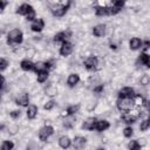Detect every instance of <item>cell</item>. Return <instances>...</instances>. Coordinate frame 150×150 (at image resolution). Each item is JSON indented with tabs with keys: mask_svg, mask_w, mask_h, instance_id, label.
I'll return each mask as SVG.
<instances>
[{
	"mask_svg": "<svg viewBox=\"0 0 150 150\" xmlns=\"http://www.w3.org/2000/svg\"><path fill=\"white\" fill-rule=\"evenodd\" d=\"M134 105L135 104L132 97H120L117 101V108L122 111H130Z\"/></svg>",
	"mask_w": 150,
	"mask_h": 150,
	"instance_id": "6da1fadb",
	"label": "cell"
},
{
	"mask_svg": "<svg viewBox=\"0 0 150 150\" xmlns=\"http://www.w3.org/2000/svg\"><path fill=\"white\" fill-rule=\"evenodd\" d=\"M22 41V33L19 29H13L8 34V45H18Z\"/></svg>",
	"mask_w": 150,
	"mask_h": 150,
	"instance_id": "7a4b0ae2",
	"label": "cell"
},
{
	"mask_svg": "<svg viewBox=\"0 0 150 150\" xmlns=\"http://www.w3.org/2000/svg\"><path fill=\"white\" fill-rule=\"evenodd\" d=\"M53 134V128L50 127V125H46V127H43L40 131H39V137H40V139L41 141H47L48 139V137L50 136Z\"/></svg>",
	"mask_w": 150,
	"mask_h": 150,
	"instance_id": "3957f363",
	"label": "cell"
},
{
	"mask_svg": "<svg viewBox=\"0 0 150 150\" xmlns=\"http://www.w3.org/2000/svg\"><path fill=\"white\" fill-rule=\"evenodd\" d=\"M84 66L88 70H94L97 67V59L95 56H89L88 59H86Z\"/></svg>",
	"mask_w": 150,
	"mask_h": 150,
	"instance_id": "277c9868",
	"label": "cell"
},
{
	"mask_svg": "<svg viewBox=\"0 0 150 150\" xmlns=\"http://www.w3.org/2000/svg\"><path fill=\"white\" fill-rule=\"evenodd\" d=\"M71 52H73V45L69 43V42H66V41H64L63 45H62V47H61V49H60L61 55L67 56V55H69Z\"/></svg>",
	"mask_w": 150,
	"mask_h": 150,
	"instance_id": "5b68a950",
	"label": "cell"
},
{
	"mask_svg": "<svg viewBox=\"0 0 150 150\" xmlns=\"http://www.w3.org/2000/svg\"><path fill=\"white\" fill-rule=\"evenodd\" d=\"M15 102H16V104H20V105H27L28 102H29V97H28L27 94L23 93V94H20V95L16 97Z\"/></svg>",
	"mask_w": 150,
	"mask_h": 150,
	"instance_id": "8992f818",
	"label": "cell"
},
{
	"mask_svg": "<svg viewBox=\"0 0 150 150\" xmlns=\"http://www.w3.org/2000/svg\"><path fill=\"white\" fill-rule=\"evenodd\" d=\"M30 28L34 30V32H40L42 28H43V20L42 19H36L33 21Z\"/></svg>",
	"mask_w": 150,
	"mask_h": 150,
	"instance_id": "52a82bcc",
	"label": "cell"
},
{
	"mask_svg": "<svg viewBox=\"0 0 150 150\" xmlns=\"http://www.w3.org/2000/svg\"><path fill=\"white\" fill-rule=\"evenodd\" d=\"M137 117H138V115L132 114V112H127V114H124L122 116V118H123V121L125 123H134L137 120Z\"/></svg>",
	"mask_w": 150,
	"mask_h": 150,
	"instance_id": "ba28073f",
	"label": "cell"
},
{
	"mask_svg": "<svg viewBox=\"0 0 150 150\" xmlns=\"http://www.w3.org/2000/svg\"><path fill=\"white\" fill-rule=\"evenodd\" d=\"M134 95V89L129 87H125L120 91V97H132Z\"/></svg>",
	"mask_w": 150,
	"mask_h": 150,
	"instance_id": "9c48e42d",
	"label": "cell"
},
{
	"mask_svg": "<svg viewBox=\"0 0 150 150\" xmlns=\"http://www.w3.org/2000/svg\"><path fill=\"white\" fill-rule=\"evenodd\" d=\"M93 33L96 36H103L104 33H105V26L104 25H97L96 27H94Z\"/></svg>",
	"mask_w": 150,
	"mask_h": 150,
	"instance_id": "30bf717a",
	"label": "cell"
},
{
	"mask_svg": "<svg viewBox=\"0 0 150 150\" xmlns=\"http://www.w3.org/2000/svg\"><path fill=\"white\" fill-rule=\"evenodd\" d=\"M67 8H68V6H56V7L53 9V14H54L55 16H62V15L66 13Z\"/></svg>",
	"mask_w": 150,
	"mask_h": 150,
	"instance_id": "8fae6325",
	"label": "cell"
},
{
	"mask_svg": "<svg viewBox=\"0 0 150 150\" xmlns=\"http://www.w3.org/2000/svg\"><path fill=\"white\" fill-rule=\"evenodd\" d=\"M95 124H96V120H95L94 117H90V118H88V120L83 123V128L87 129V130H91V129L95 128Z\"/></svg>",
	"mask_w": 150,
	"mask_h": 150,
	"instance_id": "7c38bea8",
	"label": "cell"
},
{
	"mask_svg": "<svg viewBox=\"0 0 150 150\" xmlns=\"http://www.w3.org/2000/svg\"><path fill=\"white\" fill-rule=\"evenodd\" d=\"M95 128L98 130V131H103L105 129L109 128V122L108 121H96V124H95Z\"/></svg>",
	"mask_w": 150,
	"mask_h": 150,
	"instance_id": "4fadbf2b",
	"label": "cell"
},
{
	"mask_svg": "<svg viewBox=\"0 0 150 150\" xmlns=\"http://www.w3.org/2000/svg\"><path fill=\"white\" fill-rule=\"evenodd\" d=\"M84 144H86V138L84 137H75V139H74V146L76 149L83 148Z\"/></svg>",
	"mask_w": 150,
	"mask_h": 150,
	"instance_id": "5bb4252c",
	"label": "cell"
},
{
	"mask_svg": "<svg viewBox=\"0 0 150 150\" xmlns=\"http://www.w3.org/2000/svg\"><path fill=\"white\" fill-rule=\"evenodd\" d=\"M21 68L23 69V70H34V63L33 62H30V61H28V60H23L22 62H21Z\"/></svg>",
	"mask_w": 150,
	"mask_h": 150,
	"instance_id": "9a60e30c",
	"label": "cell"
},
{
	"mask_svg": "<svg viewBox=\"0 0 150 150\" xmlns=\"http://www.w3.org/2000/svg\"><path fill=\"white\" fill-rule=\"evenodd\" d=\"M38 114V108L35 105H29L27 109V117L28 118H34Z\"/></svg>",
	"mask_w": 150,
	"mask_h": 150,
	"instance_id": "2e32d148",
	"label": "cell"
},
{
	"mask_svg": "<svg viewBox=\"0 0 150 150\" xmlns=\"http://www.w3.org/2000/svg\"><path fill=\"white\" fill-rule=\"evenodd\" d=\"M141 46H142V41L138 38L131 39V41H130V48L131 49H138Z\"/></svg>",
	"mask_w": 150,
	"mask_h": 150,
	"instance_id": "e0dca14e",
	"label": "cell"
},
{
	"mask_svg": "<svg viewBox=\"0 0 150 150\" xmlns=\"http://www.w3.org/2000/svg\"><path fill=\"white\" fill-rule=\"evenodd\" d=\"M48 77V70L45 69V70H41L38 73V81L39 82H45Z\"/></svg>",
	"mask_w": 150,
	"mask_h": 150,
	"instance_id": "ac0fdd59",
	"label": "cell"
},
{
	"mask_svg": "<svg viewBox=\"0 0 150 150\" xmlns=\"http://www.w3.org/2000/svg\"><path fill=\"white\" fill-rule=\"evenodd\" d=\"M79 80H80L79 75H76V74H71V75H69V77H68V84L73 87V86H75V84L79 82Z\"/></svg>",
	"mask_w": 150,
	"mask_h": 150,
	"instance_id": "d6986e66",
	"label": "cell"
},
{
	"mask_svg": "<svg viewBox=\"0 0 150 150\" xmlns=\"http://www.w3.org/2000/svg\"><path fill=\"white\" fill-rule=\"evenodd\" d=\"M59 144H60V146H62V148H68V146L70 145V139H69L67 136H62V137L60 138V141H59Z\"/></svg>",
	"mask_w": 150,
	"mask_h": 150,
	"instance_id": "ffe728a7",
	"label": "cell"
},
{
	"mask_svg": "<svg viewBox=\"0 0 150 150\" xmlns=\"http://www.w3.org/2000/svg\"><path fill=\"white\" fill-rule=\"evenodd\" d=\"M96 14L97 15H108V14H110V11L108 7H97Z\"/></svg>",
	"mask_w": 150,
	"mask_h": 150,
	"instance_id": "44dd1931",
	"label": "cell"
},
{
	"mask_svg": "<svg viewBox=\"0 0 150 150\" xmlns=\"http://www.w3.org/2000/svg\"><path fill=\"white\" fill-rule=\"evenodd\" d=\"M28 8H29V5H21L19 8H18V11H16V13L18 14H21V15H26V13L28 12Z\"/></svg>",
	"mask_w": 150,
	"mask_h": 150,
	"instance_id": "7402d4cb",
	"label": "cell"
},
{
	"mask_svg": "<svg viewBox=\"0 0 150 150\" xmlns=\"http://www.w3.org/2000/svg\"><path fill=\"white\" fill-rule=\"evenodd\" d=\"M67 36H68V34H67V33H64V32H61V33H59V34H56V35H55L54 40H55L56 42H59V41H66Z\"/></svg>",
	"mask_w": 150,
	"mask_h": 150,
	"instance_id": "603a6c76",
	"label": "cell"
},
{
	"mask_svg": "<svg viewBox=\"0 0 150 150\" xmlns=\"http://www.w3.org/2000/svg\"><path fill=\"white\" fill-rule=\"evenodd\" d=\"M45 69H47V67H46V63H43V62H38L36 64H34V70L36 73H39L41 70H45Z\"/></svg>",
	"mask_w": 150,
	"mask_h": 150,
	"instance_id": "cb8c5ba5",
	"label": "cell"
},
{
	"mask_svg": "<svg viewBox=\"0 0 150 150\" xmlns=\"http://www.w3.org/2000/svg\"><path fill=\"white\" fill-rule=\"evenodd\" d=\"M34 16H35V12H34L33 7H32V6H29L28 12L26 13V18H27L28 20H33V19H34Z\"/></svg>",
	"mask_w": 150,
	"mask_h": 150,
	"instance_id": "d4e9b609",
	"label": "cell"
},
{
	"mask_svg": "<svg viewBox=\"0 0 150 150\" xmlns=\"http://www.w3.org/2000/svg\"><path fill=\"white\" fill-rule=\"evenodd\" d=\"M139 61H141V63H144L145 66L149 67V56H148L145 53L141 54V56H139Z\"/></svg>",
	"mask_w": 150,
	"mask_h": 150,
	"instance_id": "484cf974",
	"label": "cell"
},
{
	"mask_svg": "<svg viewBox=\"0 0 150 150\" xmlns=\"http://www.w3.org/2000/svg\"><path fill=\"white\" fill-rule=\"evenodd\" d=\"M124 2H125V0H112V1H111V5H112L114 7L122 8L123 5H124Z\"/></svg>",
	"mask_w": 150,
	"mask_h": 150,
	"instance_id": "4316f807",
	"label": "cell"
},
{
	"mask_svg": "<svg viewBox=\"0 0 150 150\" xmlns=\"http://www.w3.org/2000/svg\"><path fill=\"white\" fill-rule=\"evenodd\" d=\"M12 148H13V143L9 142V141H5V142L2 143V145H1V149H2V150H9V149H12Z\"/></svg>",
	"mask_w": 150,
	"mask_h": 150,
	"instance_id": "83f0119b",
	"label": "cell"
},
{
	"mask_svg": "<svg viewBox=\"0 0 150 150\" xmlns=\"http://www.w3.org/2000/svg\"><path fill=\"white\" fill-rule=\"evenodd\" d=\"M129 149H131V150H137V149H139L138 142H137V141H131V142L129 143Z\"/></svg>",
	"mask_w": 150,
	"mask_h": 150,
	"instance_id": "f1b7e54d",
	"label": "cell"
},
{
	"mask_svg": "<svg viewBox=\"0 0 150 150\" xmlns=\"http://www.w3.org/2000/svg\"><path fill=\"white\" fill-rule=\"evenodd\" d=\"M77 110H79V105H71V107H69V108L67 109V112H68L69 115H73V114H75Z\"/></svg>",
	"mask_w": 150,
	"mask_h": 150,
	"instance_id": "f546056e",
	"label": "cell"
},
{
	"mask_svg": "<svg viewBox=\"0 0 150 150\" xmlns=\"http://www.w3.org/2000/svg\"><path fill=\"white\" fill-rule=\"evenodd\" d=\"M149 124H150L149 120H145V121H143V122H142V124H141V130H142V131H145V130L149 128Z\"/></svg>",
	"mask_w": 150,
	"mask_h": 150,
	"instance_id": "4dcf8cb0",
	"label": "cell"
},
{
	"mask_svg": "<svg viewBox=\"0 0 150 150\" xmlns=\"http://www.w3.org/2000/svg\"><path fill=\"white\" fill-rule=\"evenodd\" d=\"M123 134H124V136H125V137H130V136L132 135V129H131L130 127H128V128H125V129H124Z\"/></svg>",
	"mask_w": 150,
	"mask_h": 150,
	"instance_id": "1f68e13d",
	"label": "cell"
},
{
	"mask_svg": "<svg viewBox=\"0 0 150 150\" xmlns=\"http://www.w3.org/2000/svg\"><path fill=\"white\" fill-rule=\"evenodd\" d=\"M6 67H7V61L5 59H0V70L6 69Z\"/></svg>",
	"mask_w": 150,
	"mask_h": 150,
	"instance_id": "d6a6232c",
	"label": "cell"
},
{
	"mask_svg": "<svg viewBox=\"0 0 150 150\" xmlns=\"http://www.w3.org/2000/svg\"><path fill=\"white\" fill-rule=\"evenodd\" d=\"M53 107H54V102H53V101H49L47 104H45V109H46V110H49V109H52Z\"/></svg>",
	"mask_w": 150,
	"mask_h": 150,
	"instance_id": "836d02e7",
	"label": "cell"
},
{
	"mask_svg": "<svg viewBox=\"0 0 150 150\" xmlns=\"http://www.w3.org/2000/svg\"><path fill=\"white\" fill-rule=\"evenodd\" d=\"M11 116H12L13 118H16V117L20 116V111H19V110H14V111L11 112Z\"/></svg>",
	"mask_w": 150,
	"mask_h": 150,
	"instance_id": "e575fe53",
	"label": "cell"
},
{
	"mask_svg": "<svg viewBox=\"0 0 150 150\" xmlns=\"http://www.w3.org/2000/svg\"><path fill=\"white\" fill-rule=\"evenodd\" d=\"M6 5H7V1L6 0H0V12L6 7Z\"/></svg>",
	"mask_w": 150,
	"mask_h": 150,
	"instance_id": "d590c367",
	"label": "cell"
},
{
	"mask_svg": "<svg viewBox=\"0 0 150 150\" xmlns=\"http://www.w3.org/2000/svg\"><path fill=\"white\" fill-rule=\"evenodd\" d=\"M4 81H5V80H4V77L0 75V88H1V87H2V84H4Z\"/></svg>",
	"mask_w": 150,
	"mask_h": 150,
	"instance_id": "8d00e7d4",
	"label": "cell"
},
{
	"mask_svg": "<svg viewBox=\"0 0 150 150\" xmlns=\"http://www.w3.org/2000/svg\"><path fill=\"white\" fill-rule=\"evenodd\" d=\"M103 89V87L102 86H100V87H97V88H95V91H101Z\"/></svg>",
	"mask_w": 150,
	"mask_h": 150,
	"instance_id": "74e56055",
	"label": "cell"
},
{
	"mask_svg": "<svg viewBox=\"0 0 150 150\" xmlns=\"http://www.w3.org/2000/svg\"><path fill=\"white\" fill-rule=\"evenodd\" d=\"M0 129H1V125H0Z\"/></svg>",
	"mask_w": 150,
	"mask_h": 150,
	"instance_id": "f35d334b",
	"label": "cell"
}]
</instances>
